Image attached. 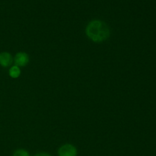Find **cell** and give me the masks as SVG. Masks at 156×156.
<instances>
[{"label": "cell", "instance_id": "cell-1", "mask_svg": "<svg viewBox=\"0 0 156 156\" xmlns=\"http://www.w3.org/2000/svg\"><path fill=\"white\" fill-rule=\"evenodd\" d=\"M85 34L93 41L100 43L106 40L110 37V31L109 27L104 21L94 20L87 25Z\"/></svg>", "mask_w": 156, "mask_h": 156}, {"label": "cell", "instance_id": "cell-7", "mask_svg": "<svg viewBox=\"0 0 156 156\" xmlns=\"http://www.w3.org/2000/svg\"><path fill=\"white\" fill-rule=\"evenodd\" d=\"M34 156H52V155L46 152H40L35 154Z\"/></svg>", "mask_w": 156, "mask_h": 156}, {"label": "cell", "instance_id": "cell-6", "mask_svg": "<svg viewBox=\"0 0 156 156\" xmlns=\"http://www.w3.org/2000/svg\"><path fill=\"white\" fill-rule=\"evenodd\" d=\"M12 156H30V154L27 150L20 148L15 150Z\"/></svg>", "mask_w": 156, "mask_h": 156}, {"label": "cell", "instance_id": "cell-3", "mask_svg": "<svg viewBox=\"0 0 156 156\" xmlns=\"http://www.w3.org/2000/svg\"><path fill=\"white\" fill-rule=\"evenodd\" d=\"M13 62L15 65L20 68L25 66L29 62V55L24 52H19L15 55Z\"/></svg>", "mask_w": 156, "mask_h": 156}, {"label": "cell", "instance_id": "cell-4", "mask_svg": "<svg viewBox=\"0 0 156 156\" xmlns=\"http://www.w3.org/2000/svg\"><path fill=\"white\" fill-rule=\"evenodd\" d=\"M13 62L12 55L8 52H2L0 53V65L4 68L9 66Z\"/></svg>", "mask_w": 156, "mask_h": 156}, {"label": "cell", "instance_id": "cell-5", "mask_svg": "<svg viewBox=\"0 0 156 156\" xmlns=\"http://www.w3.org/2000/svg\"><path fill=\"white\" fill-rule=\"evenodd\" d=\"M9 74L10 77L13 79H16V78L19 77L21 74V70H20V67H18L16 65L12 66L9 69Z\"/></svg>", "mask_w": 156, "mask_h": 156}, {"label": "cell", "instance_id": "cell-2", "mask_svg": "<svg viewBox=\"0 0 156 156\" xmlns=\"http://www.w3.org/2000/svg\"><path fill=\"white\" fill-rule=\"evenodd\" d=\"M57 154L58 156H77V150L74 145L66 143L58 149Z\"/></svg>", "mask_w": 156, "mask_h": 156}]
</instances>
